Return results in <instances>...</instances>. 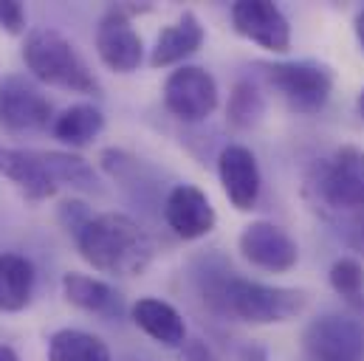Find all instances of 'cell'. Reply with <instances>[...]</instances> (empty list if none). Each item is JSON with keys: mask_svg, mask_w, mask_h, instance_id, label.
<instances>
[{"mask_svg": "<svg viewBox=\"0 0 364 361\" xmlns=\"http://www.w3.org/2000/svg\"><path fill=\"white\" fill-rule=\"evenodd\" d=\"M23 63L31 71V77L43 85L74 90V93H93V96L102 90L85 57L57 28L48 26L31 28L23 40Z\"/></svg>", "mask_w": 364, "mask_h": 361, "instance_id": "7a4b0ae2", "label": "cell"}, {"mask_svg": "<svg viewBox=\"0 0 364 361\" xmlns=\"http://www.w3.org/2000/svg\"><path fill=\"white\" fill-rule=\"evenodd\" d=\"M240 361H269V359H266V350H263V347L249 345V347L240 350Z\"/></svg>", "mask_w": 364, "mask_h": 361, "instance_id": "83f0119b", "label": "cell"}, {"mask_svg": "<svg viewBox=\"0 0 364 361\" xmlns=\"http://www.w3.org/2000/svg\"><path fill=\"white\" fill-rule=\"evenodd\" d=\"M0 361H20V359H17V353H14L11 347H6V345H0Z\"/></svg>", "mask_w": 364, "mask_h": 361, "instance_id": "f546056e", "label": "cell"}, {"mask_svg": "<svg viewBox=\"0 0 364 361\" xmlns=\"http://www.w3.org/2000/svg\"><path fill=\"white\" fill-rule=\"evenodd\" d=\"M356 107H359V113L364 116V90L359 93V99H356Z\"/></svg>", "mask_w": 364, "mask_h": 361, "instance_id": "4dcf8cb0", "label": "cell"}, {"mask_svg": "<svg viewBox=\"0 0 364 361\" xmlns=\"http://www.w3.org/2000/svg\"><path fill=\"white\" fill-rule=\"evenodd\" d=\"M91 217L93 215L85 209V203H80V200H65L63 209H60V220L65 223L68 232H74V237H77V232H80Z\"/></svg>", "mask_w": 364, "mask_h": 361, "instance_id": "d4e9b609", "label": "cell"}, {"mask_svg": "<svg viewBox=\"0 0 364 361\" xmlns=\"http://www.w3.org/2000/svg\"><path fill=\"white\" fill-rule=\"evenodd\" d=\"M48 361H113L107 345L88 330L65 328L48 339Z\"/></svg>", "mask_w": 364, "mask_h": 361, "instance_id": "ffe728a7", "label": "cell"}, {"mask_svg": "<svg viewBox=\"0 0 364 361\" xmlns=\"http://www.w3.org/2000/svg\"><path fill=\"white\" fill-rule=\"evenodd\" d=\"M141 11L136 6H110L96 26V54L116 74L139 71L144 60L141 34L133 28V14Z\"/></svg>", "mask_w": 364, "mask_h": 361, "instance_id": "8992f818", "label": "cell"}, {"mask_svg": "<svg viewBox=\"0 0 364 361\" xmlns=\"http://www.w3.org/2000/svg\"><path fill=\"white\" fill-rule=\"evenodd\" d=\"M209 299L229 316L249 322V325H279V322H291L296 319L305 305L308 296L305 291L296 288H282V285H263L255 279H243V276H226L220 279Z\"/></svg>", "mask_w": 364, "mask_h": 361, "instance_id": "3957f363", "label": "cell"}, {"mask_svg": "<svg viewBox=\"0 0 364 361\" xmlns=\"http://www.w3.org/2000/svg\"><path fill=\"white\" fill-rule=\"evenodd\" d=\"M302 347L311 361H364V328L350 316L325 313L305 328Z\"/></svg>", "mask_w": 364, "mask_h": 361, "instance_id": "52a82bcc", "label": "cell"}, {"mask_svg": "<svg viewBox=\"0 0 364 361\" xmlns=\"http://www.w3.org/2000/svg\"><path fill=\"white\" fill-rule=\"evenodd\" d=\"M314 189L339 212H364V150L345 144L316 167Z\"/></svg>", "mask_w": 364, "mask_h": 361, "instance_id": "5b68a950", "label": "cell"}, {"mask_svg": "<svg viewBox=\"0 0 364 361\" xmlns=\"http://www.w3.org/2000/svg\"><path fill=\"white\" fill-rule=\"evenodd\" d=\"M348 243L353 252H359L364 257V212H356L348 220Z\"/></svg>", "mask_w": 364, "mask_h": 361, "instance_id": "4316f807", "label": "cell"}, {"mask_svg": "<svg viewBox=\"0 0 364 361\" xmlns=\"http://www.w3.org/2000/svg\"><path fill=\"white\" fill-rule=\"evenodd\" d=\"M206 40V31L198 20L195 11H181V17L170 26L161 28V34L156 37L153 54H150V65L153 68H167V65H178L186 57H192Z\"/></svg>", "mask_w": 364, "mask_h": 361, "instance_id": "5bb4252c", "label": "cell"}, {"mask_svg": "<svg viewBox=\"0 0 364 361\" xmlns=\"http://www.w3.org/2000/svg\"><path fill=\"white\" fill-rule=\"evenodd\" d=\"M353 31H356V40H359V45H362L364 51V9L356 14V20H353Z\"/></svg>", "mask_w": 364, "mask_h": 361, "instance_id": "f1b7e54d", "label": "cell"}, {"mask_svg": "<svg viewBox=\"0 0 364 361\" xmlns=\"http://www.w3.org/2000/svg\"><path fill=\"white\" fill-rule=\"evenodd\" d=\"M28 200H48L57 195V180L51 178L43 150H6L3 173Z\"/></svg>", "mask_w": 364, "mask_h": 361, "instance_id": "9a60e30c", "label": "cell"}, {"mask_svg": "<svg viewBox=\"0 0 364 361\" xmlns=\"http://www.w3.org/2000/svg\"><path fill=\"white\" fill-rule=\"evenodd\" d=\"M6 150H9V147H3V144H0V173H3V161H6Z\"/></svg>", "mask_w": 364, "mask_h": 361, "instance_id": "1f68e13d", "label": "cell"}, {"mask_svg": "<svg viewBox=\"0 0 364 361\" xmlns=\"http://www.w3.org/2000/svg\"><path fill=\"white\" fill-rule=\"evenodd\" d=\"M164 107L181 122H203L218 107V82L200 65H181L164 82Z\"/></svg>", "mask_w": 364, "mask_h": 361, "instance_id": "ba28073f", "label": "cell"}, {"mask_svg": "<svg viewBox=\"0 0 364 361\" xmlns=\"http://www.w3.org/2000/svg\"><path fill=\"white\" fill-rule=\"evenodd\" d=\"M237 249L246 263L269 274H285L299 260L296 240L272 220H252L249 226H243Z\"/></svg>", "mask_w": 364, "mask_h": 361, "instance_id": "30bf717a", "label": "cell"}, {"mask_svg": "<svg viewBox=\"0 0 364 361\" xmlns=\"http://www.w3.org/2000/svg\"><path fill=\"white\" fill-rule=\"evenodd\" d=\"M102 130H105V116L96 104H88V102L65 107L51 124L54 139L68 147H88Z\"/></svg>", "mask_w": 364, "mask_h": 361, "instance_id": "d6986e66", "label": "cell"}, {"mask_svg": "<svg viewBox=\"0 0 364 361\" xmlns=\"http://www.w3.org/2000/svg\"><path fill=\"white\" fill-rule=\"evenodd\" d=\"M43 161L51 173V178L71 189H93L96 186V173L93 167L77 153H60V150H43Z\"/></svg>", "mask_w": 364, "mask_h": 361, "instance_id": "7402d4cb", "label": "cell"}, {"mask_svg": "<svg viewBox=\"0 0 364 361\" xmlns=\"http://www.w3.org/2000/svg\"><path fill=\"white\" fill-rule=\"evenodd\" d=\"M218 176H220V186H223L229 203L237 212L255 209L260 189H263V176H260V164L249 147L226 144L218 156Z\"/></svg>", "mask_w": 364, "mask_h": 361, "instance_id": "7c38bea8", "label": "cell"}, {"mask_svg": "<svg viewBox=\"0 0 364 361\" xmlns=\"http://www.w3.org/2000/svg\"><path fill=\"white\" fill-rule=\"evenodd\" d=\"M260 77L272 85L282 102L302 116L319 113L336 85L331 65L316 60H291V63H260Z\"/></svg>", "mask_w": 364, "mask_h": 361, "instance_id": "277c9868", "label": "cell"}, {"mask_svg": "<svg viewBox=\"0 0 364 361\" xmlns=\"http://www.w3.org/2000/svg\"><path fill=\"white\" fill-rule=\"evenodd\" d=\"M164 220L181 240H198L215 229L218 215L203 189L192 183H176L164 200Z\"/></svg>", "mask_w": 364, "mask_h": 361, "instance_id": "4fadbf2b", "label": "cell"}, {"mask_svg": "<svg viewBox=\"0 0 364 361\" xmlns=\"http://www.w3.org/2000/svg\"><path fill=\"white\" fill-rule=\"evenodd\" d=\"M263 116H266V96L260 93L257 82L237 80L232 93H229V104H226L229 124L235 130H249V127L260 124Z\"/></svg>", "mask_w": 364, "mask_h": 361, "instance_id": "44dd1931", "label": "cell"}, {"mask_svg": "<svg viewBox=\"0 0 364 361\" xmlns=\"http://www.w3.org/2000/svg\"><path fill=\"white\" fill-rule=\"evenodd\" d=\"M178 361H220L215 356V350L203 342V339H189L186 336V342H183L181 347H178Z\"/></svg>", "mask_w": 364, "mask_h": 361, "instance_id": "484cf974", "label": "cell"}, {"mask_svg": "<svg viewBox=\"0 0 364 361\" xmlns=\"http://www.w3.org/2000/svg\"><path fill=\"white\" fill-rule=\"evenodd\" d=\"M63 293L74 308H80L85 313L110 316L119 308V293L105 279H96L88 274H77V271L65 274L63 276Z\"/></svg>", "mask_w": 364, "mask_h": 361, "instance_id": "ac0fdd59", "label": "cell"}, {"mask_svg": "<svg viewBox=\"0 0 364 361\" xmlns=\"http://www.w3.org/2000/svg\"><path fill=\"white\" fill-rule=\"evenodd\" d=\"M48 96L26 77H6L0 82V127L9 133H34L54 124Z\"/></svg>", "mask_w": 364, "mask_h": 361, "instance_id": "9c48e42d", "label": "cell"}, {"mask_svg": "<svg viewBox=\"0 0 364 361\" xmlns=\"http://www.w3.org/2000/svg\"><path fill=\"white\" fill-rule=\"evenodd\" d=\"M331 288L345 296L348 302H356L362 299L364 293V266L356 260V257H339L333 266H331Z\"/></svg>", "mask_w": 364, "mask_h": 361, "instance_id": "603a6c76", "label": "cell"}, {"mask_svg": "<svg viewBox=\"0 0 364 361\" xmlns=\"http://www.w3.org/2000/svg\"><path fill=\"white\" fill-rule=\"evenodd\" d=\"M232 26L240 37L252 40L255 45L285 54L291 48V23L282 14V9L269 0H237L232 6Z\"/></svg>", "mask_w": 364, "mask_h": 361, "instance_id": "8fae6325", "label": "cell"}, {"mask_svg": "<svg viewBox=\"0 0 364 361\" xmlns=\"http://www.w3.org/2000/svg\"><path fill=\"white\" fill-rule=\"evenodd\" d=\"M77 249L88 266L110 276H139L156 257L150 235L122 212L93 215L77 232Z\"/></svg>", "mask_w": 364, "mask_h": 361, "instance_id": "6da1fadb", "label": "cell"}, {"mask_svg": "<svg viewBox=\"0 0 364 361\" xmlns=\"http://www.w3.org/2000/svg\"><path fill=\"white\" fill-rule=\"evenodd\" d=\"M133 322L139 330H144L153 342L170 347V350H178L183 342H186V325H183V316L164 299H156V296H141L136 305H133Z\"/></svg>", "mask_w": 364, "mask_h": 361, "instance_id": "2e32d148", "label": "cell"}, {"mask_svg": "<svg viewBox=\"0 0 364 361\" xmlns=\"http://www.w3.org/2000/svg\"><path fill=\"white\" fill-rule=\"evenodd\" d=\"M34 266L23 254H0V313H17L31 302Z\"/></svg>", "mask_w": 364, "mask_h": 361, "instance_id": "e0dca14e", "label": "cell"}, {"mask_svg": "<svg viewBox=\"0 0 364 361\" xmlns=\"http://www.w3.org/2000/svg\"><path fill=\"white\" fill-rule=\"evenodd\" d=\"M0 28L9 34H23L26 31V9L17 0H0Z\"/></svg>", "mask_w": 364, "mask_h": 361, "instance_id": "cb8c5ba5", "label": "cell"}]
</instances>
